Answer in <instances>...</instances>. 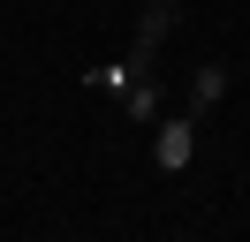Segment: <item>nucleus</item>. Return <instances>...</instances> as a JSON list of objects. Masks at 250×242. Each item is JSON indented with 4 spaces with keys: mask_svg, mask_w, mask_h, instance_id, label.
I'll return each instance as SVG.
<instances>
[{
    "mask_svg": "<svg viewBox=\"0 0 250 242\" xmlns=\"http://www.w3.org/2000/svg\"><path fill=\"white\" fill-rule=\"evenodd\" d=\"M167 23H174V0H144V23H137V68H152L159 60V45H167Z\"/></svg>",
    "mask_w": 250,
    "mask_h": 242,
    "instance_id": "f03ea898",
    "label": "nucleus"
},
{
    "mask_svg": "<svg viewBox=\"0 0 250 242\" xmlns=\"http://www.w3.org/2000/svg\"><path fill=\"white\" fill-rule=\"evenodd\" d=\"M189 159H197V129H189V121H159V136H152V166H159V174H182Z\"/></svg>",
    "mask_w": 250,
    "mask_h": 242,
    "instance_id": "f257e3e1",
    "label": "nucleus"
},
{
    "mask_svg": "<svg viewBox=\"0 0 250 242\" xmlns=\"http://www.w3.org/2000/svg\"><path fill=\"white\" fill-rule=\"evenodd\" d=\"M220 91H228V60H205V68L189 76V106H197V114H212Z\"/></svg>",
    "mask_w": 250,
    "mask_h": 242,
    "instance_id": "7ed1b4c3",
    "label": "nucleus"
},
{
    "mask_svg": "<svg viewBox=\"0 0 250 242\" xmlns=\"http://www.w3.org/2000/svg\"><path fill=\"white\" fill-rule=\"evenodd\" d=\"M122 114H129V121H152V114H159V76H152V68L122 91Z\"/></svg>",
    "mask_w": 250,
    "mask_h": 242,
    "instance_id": "20e7f679",
    "label": "nucleus"
}]
</instances>
